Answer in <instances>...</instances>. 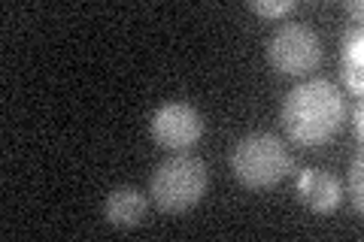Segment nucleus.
Listing matches in <instances>:
<instances>
[{
    "instance_id": "0eeeda50",
    "label": "nucleus",
    "mask_w": 364,
    "mask_h": 242,
    "mask_svg": "<svg viewBox=\"0 0 364 242\" xmlns=\"http://www.w3.org/2000/svg\"><path fill=\"white\" fill-rule=\"evenodd\" d=\"M146 209H149V203H146L143 194L136 188H131V185H122L116 191H109L107 200H104V218L112 227H124V230L143 224Z\"/></svg>"
},
{
    "instance_id": "9b49d317",
    "label": "nucleus",
    "mask_w": 364,
    "mask_h": 242,
    "mask_svg": "<svg viewBox=\"0 0 364 242\" xmlns=\"http://www.w3.org/2000/svg\"><path fill=\"white\" fill-rule=\"evenodd\" d=\"M352 128H355V136L361 140V103L355 106V112H352Z\"/></svg>"
},
{
    "instance_id": "20e7f679",
    "label": "nucleus",
    "mask_w": 364,
    "mask_h": 242,
    "mask_svg": "<svg viewBox=\"0 0 364 242\" xmlns=\"http://www.w3.org/2000/svg\"><path fill=\"white\" fill-rule=\"evenodd\" d=\"M267 61L282 76H304L322 64V40L304 21L282 25L267 43Z\"/></svg>"
},
{
    "instance_id": "6e6552de",
    "label": "nucleus",
    "mask_w": 364,
    "mask_h": 242,
    "mask_svg": "<svg viewBox=\"0 0 364 242\" xmlns=\"http://www.w3.org/2000/svg\"><path fill=\"white\" fill-rule=\"evenodd\" d=\"M340 64H343V82L355 97H361V64H364V33L361 28H349L343 33V45H340Z\"/></svg>"
},
{
    "instance_id": "39448f33",
    "label": "nucleus",
    "mask_w": 364,
    "mask_h": 242,
    "mask_svg": "<svg viewBox=\"0 0 364 242\" xmlns=\"http://www.w3.org/2000/svg\"><path fill=\"white\" fill-rule=\"evenodd\" d=\"M152 140L170 148V152H188L191 145H198V140L203 136V119L195 106L188 103H164L152 112L149 121Z\"/></svg>"
},
{
    "instance_id": "f8f14e48",
    "label": "nucleus",
    "mask_w": 364,
    "mask_h": 242,
    "mask_svg": "<svg viewBox=\"0 0 364 242\" xmlns=\"http://www.w3.org/2000/svg\"><path fill=\"white\" fill-rule=\"evenodd\" d=\"M343 9H346V13H352V16H361V0H346Z\"/></svg>"
},
{
    "instance_id": "1a4fd4ad",
    "label": "nucleus",
    "mask_w": 364,
    "mask_h": 242,
    "mask_svg": "<svg viewBox=\"0 0 364 242\" xmlns=\"http://www.w3.org/2000/svg\"><path fill=\"white\" fill-rule=\"evenodd\" d=\"M249 9L258 16H264V18H279V16H286L294 9V0H252L249 4Z\"/></svg>"
},
{
    "instance_id": "7ed1b4c3",
    "label": "nucleus",
    "mask_w": 364,
    "mask_h": 242,
    "mask_svg": "<svg viewBox=\"0 0 364 242\" xmlns=\"http://www.w3.org/2000/svg\"><path fill=\"white\" fill-rule=\"evenodd\" d=\"M231 170L240 185L261 191L273 188L291 172V155L286 143L273 133H249L231 152Z\"/></svg>"
},
{
    "instance_id": "9d476101",
    "label": "nucleus",
    "mask_w": 364,
    "mask_h": 242,
    "mask_svg": "<svg viewBox=\"0 0 364 242\" xmlns=\"http://www.w3.org/2000/svg\"><path fill=\"white\" fill-rule=\"evenodd\" d=\"M349 194H352V206L355 212L364 209V191H361V158H355L349 164Z\"/></svg>"
},
{
    "instance_id": "f257e3e1",
    "label": "nucleus",
    "mask_w": 364,
    "mask_h": 242,
    "mask_svg": "<svg viewBox=\"0 0 364 242\" xmlns=\"http://www.w3.org/2000/svg\"><path fill=\"white\" fill-rule=\"evenodd\" d=\"M286 136L301 148H318L334 140L346 121V100L328 79H306L294 85L279 109Z\"/></svg>"
},
{
    "instance_id": "f03ea898",
    "label": "nucleus",
    "mask_w": 364,
    "mask_h": 242,
    "mask_svg": "<svg viewBox=\"0 0 364 242\" xmlns=\"http://www.w3.org/2000/svg\"><path fill=\"white\" fill-rule=\"evenodd\" d=\"M207 185H210L207 164L195 155L182 152L158 164L149 182V194H152V203L161 212L176 215L198 206L203 200V194H207Z\"/></svg>"
},
{
    "instance_id": "423d86ee",
    "label": "nucleus",
    "mask_w": 364,
    "mask_h": 242,
    "mask_svg": "<svg viewBox=\"0 0 364 242\" xmlns=\"http://www.w3.org/2000/svg\"><path fill=\"white\" fill-rule=\"evenodd\" d=\"M298 197L310 206L313 212L318 215H328L334 212L340 200H343V185L334 172H325V170H304L298 176Z\"/></svg>"
}]
</instances>
